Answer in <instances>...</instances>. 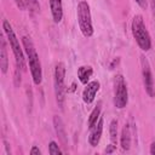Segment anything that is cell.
<instances>
[{"label":"cell","mask_w":155,"mask_h":155,"mask_svg":"<svg viewBox=\"0 0 155 155\" xmlns=\"http://www.w3.org/2000/svg\"><path fill=\"white\" fill-rule=\"evenodd\" d=\"M99 90V82L98 81H91L88 84H86V87L82 92V99L85 103L90 104L93 102L94 97H96V93L98 92Z\"/></svg>","instance_id":"cell-8"},{"label":"cell","mask_w":155,"mask_h":155,"mask_svg":"<svg viewBox=\"0 0 155 155\" xmlns=\"http://www.w3.org/2000/svg\"><path fill=\"white\" fill-rule=\"evenodd\" d=\"M101 105H102V103L101 102H98V104L96 105V108L92 110V113L90 114V117H88V127L90 128H92L93 126H94V124L98 121V119H99V114H101Z\"/></svg>","instance_id":"cell-15"},{"label":"cell","mask_w":155,"mask_h":155,"mask_svg":"<svg viewBox=\"0 0 155 155\" xmlns=\"http://www.w3.org/2000/svg\"><path fill=\"white\" fill-rule=\"evenodd\" d=\"M136 2H137L142 8H147V6H148V0H136Z\"/></svg>","instance_id":"cell-20"},{"label":"cell","mask_w":155,"mask_h":155,"mask_svg":"<svg viewBox=\"0 0 155 155\" xmlns=\"http://www.w3.org/2000/svg\"><path fill=\"white\" fill-rule=\"evenodd\" d=\"M150 154L151 155H155V142H153L151 145H150Z\"/></svg>","instance_id":"cell-24"},{"label":"cell","mask_w":155,"mask_h":155,"mask_svg":"<svg viewBox=\"0 0 155 155\" xmlns=\"http://www.w3.org/2000/svg\"><path fill=\"white\" fill-rule=\"evenodd\" d=\"M0 67H1V71L5 74L7 71V68H8V59H7L5 39L0 40Z\"/></svg>","instance_id":"cell-12"},{"label":"cell","mask_w":155,"mask_h":155,"mask_svg":"<svg viewBox=\"0 0 155 155\" xmlns=\"http://www.w3.org/2000/svg\"><path fill=\"white\" fill-rule=\"evenodd\" d=\"M50 8L52 13V18L54 23H59L63 17V7L62 0H50Z\"/></svg>","instance_id":"cell-11"},{"label":"cell","mask_w":155,"mask_h":155,"mask_svg":"<svg viewBox=\"0 0 155 155\" xmlns=\"http://www.w3.org/2000/svg\"><path fill=\"white\" fill-rule=\"evenodd\" d=\"M30 154L31 155H41V151H40V149L38 147H33L31 150H30Z\"/></svg>","instance_id":"cell-21"},{"label":"cell","mask_w":155,"mask_h":155,"mask_svg":"<svg viewBox=\"0 0 155 155\" xmlns=\"http://www.w3.org/2000/svg\"><path fill=\"white\" fill-rule=\"evenodd\" d=\"M78 21L82 35L90 38L93 34V28H92L90 6L86 1H80L78 5Z\"/></svg>","instance_id":"cell-4"},{"label":"cell","mask_w":155,"mask_h":155,"mask_svg":"<svg viewBox=\"0 0 155 155\" xmlns=\"http://www.w3.org/2000/svg\"><path fill=\"white\" fill-rule=\"evenodd\" d=\"M132 34L138 44V46L143 50V51H148L151 47V40H150V35L144 25L143 18L142 16L137 15L133 17L132 21Z\"/></svg>","instance_id":"cell-2"},{"label":"cell","mask_w":155,"mask_h":155,"mask_svg":"<svg viewBox=\"0 0 155 155\" xmlns=\"http://www.w3.org/2000/svg\"><path fill=\"white\" fill-rule=\"evenodd\" d=\"M109 131H110V139H111L113 143H115L116 142V136H117V121L116 120H111Z\"/></svg>","instance_id":"cell-16"},{"label":"cell","mask_w":155,"mask_h":155,"mask_svg":"<svg viewBox=\"0 0 155 155\" xmlns=\"http://www.w3.org/2000/svg\"><path fill=\"white\" fill-rule=\"evenodd\" d=\"M150 4H151V10H153V16L155 19V0H150Z\"/></svg>","instance_id":"cell-23"},{"label":"cell","mask_w":155,"mask_h":155,"mask_svg":"<svg viewBox=\"0 0 155 155\" xmlns=\"http://www.w3.org/2000/svg\"><path fill=\"white\" fill-rule=\"evenodd\" d=\"M15 1H16L17 6H18L21 10H24V8H25V6H27V4H25V0H15Z\"/></svg>","instance_id":"cell-19"},{"label":"cell","mask_w":155,"mask_h":155,"mask_svg":"<svg viewBox=\"0 0 155 155\" xmlns=\"http://www.w3.org/2000/svg\"><path fill=\"white\" fill-rule=\"evenodd\" d=\"M2 28H4V31L8 39V42H10V46L12 48V52L15 54V59H16V64H17V68L21 69V70H24L25 69V59H24V54H23V51L19 46V41L12 29V27L10 25V23L4 19L2 22Z\"/></svg>","instance_id":"cell-3"},{"label":"cell","mask_w":155,"mask_h":155,"mask_svg":"<svg viewBox=\"0 0 155 155\" xmlns=\"http://www.w3.org/2000/svg\"><path fill=\"white\" fill-rule=\"evenodd\" d=\"M48 151L51 155H57V154H62L63 151L59 149V147L57 145L56 142H51L50 145H48Z\"/></svg>","instance_id":"cell-18"},{"label":"cell","mask_w":155,"mask_h":155,"mask_svg":"<svg viewBox=\"0 0 155 155\" xmlns=\"http://www.w3.org/2000/svg\"><path fill=\"white\" fill-rule=\"evenodd\" d=\"M114 150H115V145L110 144V145H108V147H107V149H105V153H107V154H110V153H113Z\"/></svg>","instance_id":"cell-22"},{"label":"cell","mask_w":155,"mask_h":155,"mask_svg":"<svg viewBox=\"0 0 155 155\" xmlns=\"http://www.w3.org/2000/svg\"><path fill=\"white\" fill-rule=\"evenodd\" d=\"M22 42H23V47H24V51H25L27 57H28L33 81H34L35 85H39L41 82V79H42V71H41V64H40V61H39V56L35 51L34 44L30 40V38L23 36Z\"/></svg>","instance_id":"cell-1"},{"label":"cell","mask_w":155,"mask_h":155,"mask_svg":"<svg viewBox=\"0 0 155 155\" xmlns=\"http://www.w3.org/2000/svg\"><path fill=\"white\" fill-rule=\"evenodd\" d=\"M102 131H103V119L99 117L98 121L94 124V126L91 128V133H90V137H88V142L92 147H96L99 143Z\"/></svg>","instance_id":"cell-9"},{"label":"cell","mask_w":155,"mask_h":155,"mask_svg":"<svg viewBox=\"0 0 155 155\" xmlns=\"http://www.w3.org/2000/svg\"><path fill=\"white\" fill-rule=\"evenodd\" d=\"M114 103L115 107L119 109H122L126 107L127 101H128V94H127V87L126 82L122 75H116L114 80Z\"/></svg>","instance_id":"cell-6"},{"label":"cell","mask_w":155,"mask_h":155,"mask_svg":"<svg viewBox=\"0 0 155 155\" xmlns=\"http://www.w3.org/2000/svg\"><path fill=\"white\" fill-rule=\"evenodd\" d=\"M64 76H65V67L62 62L56 64L54 68V92L58 107L63 109L64 99H65V85H64Z\"/></svg>","instance_id":"cell-5"},{"label":"cell","mask_w":155,"mask_h":155,"mask_svg":"<svg viewBox=\"0 0 155 155\" xmlns=\"http://www.w3.org/2000/svg\"><path fill=\"white\" fill-rule=\"evenodd\" d=\"M140 64H142V74H143V82H144L145 91L150 97H154L155 96V90H154L153 75H151V71H150L149 63H148V61L144 56L140 57Z\"/></svg>","instance_id":"cell-7"},{"label":"cell","mask_w":155,"mask_h":155,"mask_svg":"<svg viewBox=\"0 0 155 155\" xmlns=\"http://www.w3.org/2000/svg\"><path fill=\"white\" fill-rule=\"evenodd\" d=\"M25 4H27V6L29 7V10H30L33 13L39 12L40 5H39V1H38V0H25Z\"/></svg>","instance_id":"cell-17"},{"label":"cell","mask_w":155,"mask_h":155,"mask_svg":"<svg viewBox=\"0 0 155 155\" xmlns=\"http://www.w3.org/2000/svg\"><path fill=\"white\" fill-rule=\"evenodd\" d=\"M92 75V68L91 67H86V65H82L78 69V76H79V80L81 84L86 85L88 79L91 78Z\"/></svg>","instance_id":"cell-14"},{"label":"cell","mask_w":155,"mask_h":155,"mask_svg":"<svg viewBox=\"0 0 155 155\" xmlns=\"http://www.w3.org/2000/svg\"><path fill=\"white\" fill-rule=\"evenodd\" d=\"M53 126H54V131L56 134L59 139V142L62 143L63 147H67V133H65V127L63 125V121L59 116H53Z\"/></svg>","instance_id":"cell-10"},{"label":"cell","mask_w":155,"mask_h":155,"mask_svg":"<svg viewBox=\"0 0 155 155\" xmlns=\"http://www.w3.org/2000/svg\"><path fill=\"white\" fill-rule=\"evenodd\" d=\"M121 148L124 150H128L131 147V133H130V127L128 125H125L121 132V138H120Z\"/></svg>","instance_id":"cell-13"}]
</instances>
